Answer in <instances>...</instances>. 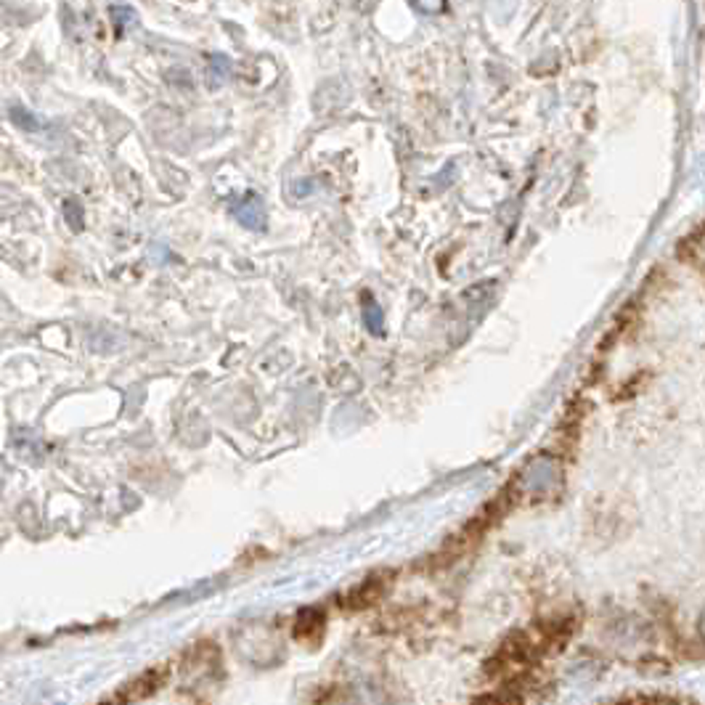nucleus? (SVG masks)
Wrapping results in <instances>:
<instances>
[{"label": "nucleus", "instance_id": "7ed1b4c3", "mask_svg": "<svg viewBox=\"0 0 705 705\" xmlns=\"http://www.w3.org/2000/svg\"><path fill=\"white\" fill-rule=\"evenodd\" d=\"M11 118H13V119H16V122H19V127H24V122H30V125H27L30 130H35V127L40 125V122H38V119L32 118L30 112H22V109H11Z\"/></svg>", "mask_w": 705, "mask_h": 705}, {"label": "nucleus", "instance_id": "f03ea898", "mask_svg": "<svg viewBox=\"0 0 705 705\" xmlns=\"http://www.w3.org/2000/svg\"><path fill=\"white\" fill-rule=\"evenodd\" d=\"M679 257H682L684 263L701 265V257H703V234H701V229L692 236H687V239L679 244Z\"/></svg>", "mask_w": 705, "mask_h": 705}, {"label": "nucleus", "instance_id": "20e7f679", "mask_svg": "<svg viewBox=\"0 0 705 705\" xmlns=\"http://www.w3.org/2000/svg\"><path fill=\"white\" fill-rule=\"evenodd\" d=\"M412 3L419 11H424V13H435V11L443 8V0H412Z\"/></svg>", "mask_w": 705, "mask_h": 705}, {"label": "nucleus", "instance_id": "f257e3e1", "mask_svg": "<svg viewBox=\"0 0 705 705\" xmlns=\"http://www.w3.org/2000/svg\"><path fill=\"white\" fill-rule=\"evenodd\" d=\"M236 221L252 231H260L265 226V213H263V205L257 196H247L241 205H236Z\"/></svg>", "mask_w": 705, "mask_h": 705}]
</instances>
